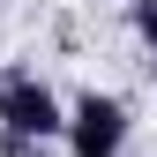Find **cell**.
Masks as SVG:
<instances>
[{
	"label": "cell",
	"instance_id": "7a4b0ae2",
	"mask_svg": "<svg viewBox=\"0 0 157 157\" xmlns=\"http://www.w3.org/2000/svg\"><path fill=\"white\" fill-rule=\"evenodd\" d=\"M127 150V105L82 90L67 105V157H120Z\"/></svg>",
	"mask_w": 157,
	"mask_h": 157
},
{
	"label": "cell",
	"instance_id": "277c9868",
	"mask_svg": "<svg viewBox=\"0 0 157 157\" xmlns=\"http://www.w3.org/2000/svg\"><path fill=\"white\" fill-rule=\"evenodd\" d=\"M127 23H135L142 45H157V0H127Z\"/></svg>",
	"mask_w": 157,
	"mask_h": 157
},
{
	"label": "cell",
	"instance_id": "3957f363",
	"mask_svg": "<svg viewBox=\"0 0 157 157\" xmlns=\"http://www.w3.org/2000/svg\"><path fill=\"white\" fill-rule=\"evenodd\" d=\"M0 157H52V142H37V135H15V127H0Z\"/></svg>",
	"mask_w": 157,
	"mask_h": 157
},
{
	"label": "cell",
	"instance_id": "6da1fadb",
	"mask_svg": "<svg viewBox=\"0 0 157 157\" xmlns=\"http://www.w3.org/2000/svg\"><path fill=\"white\" fill-rule=\"evenodd\" d=\"M0 127L52 142V135H67V105H60L45 82H37L30 67H15V75H0Z\"/></svg>",
	"mask_w": 157,
	"mask_h": 157
}]
</instances>
